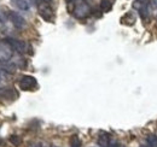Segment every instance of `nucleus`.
I'll return each instance as SVG.
<instances>
[{"instance_id":"nucleus-8","label":"nucleus","mask_w":157,"mask_h":147,"mask_svg":"<svg viewBox=\"0 0 157 147\" xmlns=\"http://www.w3.org/2000/svg\"><path fill=\"white\" fill-rule=\"evenodd\" d=\"M110 144V138L106 133H101L98 138V145L100 147H109Z\"/></svg>"},{"instance_id":"nucleus-13","label":"nucleus","mask_w":157,"mask_h":147,"mask_svg":"<svg viewBox=\"0 0 157 147\" xmlns=\"http://www.w3.org/2000/svg\"><path fill=\"white\" fill-rule=\"evenodd\" d=\"M146 5H147V7L151 10V9H156L157 7V0H149L147 2H146Z\"/></svg>"},{"instance_id":"nucleus-16","label":"nucleus","mask_w":157,"mask_h":147,"mask_svg":"<svg viewBox=\"0 0 157 147\" xmlns=\"http://www.w3.org/2000/svg\"><path fill=\"white\" fill-rule=\"evenodd\" d=\"M32 147H41L40 145H34V146H32Z\"/></svg>"},{"instance_id":"nucleus-9","label":"nucleus","mask_w":157,"mask_h":147,"mask_svg":"<svg viewBox=\"0 0 157 147\" xmlns=\"http://www.w3.org/2000/svg\"><path fill=\"white\" fill-rule=\"evenodd\" d=\"M1 66H2L4 71H6V73H9V74H13L16 71V66H15L12 63L4 62V63H1Z\"/></svg>"},{"instance_id":"nucleus-12","label":"nucleus","mask_w":157,"mask_h":147,"mask_svg":"<svg viewBox=\"0 0 157 147\" xmlns=\"http://www.w3.org/2000/svg\"><path fill=\"white\" fill-rule=\"evenodd\" d=\"M146 141H147V145H149V146L157 147V136L155 135V134L149 135L147 139H146Z\"/></svg>"},{"instance_id":"nucleus-5","label":"nucleus","mask_w":157,"mask_h":147,"mask_svg":"<svg viewBox=\"0 0 157 147\" xmlns=\"http://www.w3.org/2000/svg\"><path fill=\"white\" fill-rule=\"evenodd\" d=\"M7 17L10 19V22L13 24V27H16V28H23L24 25H25V19L23 18L21 15H18L17 12H9L7 13Z\"/></svg>"},{"instance_id":"nucleus-10","label":"nucleus","mask_w":157,"mask_h":147,"mask_svg":"<svg viewBox=\"0 0 157 147\" xmlns=\"http://www.w3.org/2000/svg\"><path fill=\"white\" fill-rule=\"evenodd\" d=\"M113 7V0H100V9L104 12L110 11Z\"/></svg>"},{"instance_id":"nucleus-15","label":"nucleus","mask_w":157,"mask_h":147,"mask_svg":"<svg viewBox=\"0 0 157 147\" xmlns=\"http://www.w3.org/2000/svg\"><path fill=\"white\" fill-rule=\"evenodd\" d=\"M1 81H2V75H1V71H0V83H1Z\"/></svg>"},{"instance_id":"nucleus-7","label":"nucleus","mask_w":157,"mask_h":147,"mask_svg":"<svg viewBox=\"0 0 157 147\" xmlns=\"http://www.w3.org/2000/svg\"><path fill=\"white\" fill-rule=\"evenodd\" d=\"M11 4L21 11H28L30 9V4L28 0H11Z\"/></svg>"},{"instance_id":"nucleus-6","label":"nucleus","mask_w":157,"mask_h":147,"mask_svg":"<svg viewBox=\"0 0 157 147\" xmlns=\"http://www.w3.org/2000/svg\"><path fill=\"white\" fill-rule=\"evenodd\" d=\"M12 55V50L6 42H0V62H9Z\"/></svg>"},{"instance_id":"nucleus-1","label":"nucleus","mask_w":157,"mask_h":147,"mask_svg":"<svg viewBox=\"0 0 157 147\" xmlns=\"http://www.w3.org/2000/svg\"><path fill=\"white\" fill-rule=\"evenodd\" d=\"M73 15L78 19L87 18L91 15V7L83 0H75L74 9H73Z\"/></svg>"},{"instance_id":"nucleus-11","label":"nucleus","mask_w":157,"mask_h":147,"mask_svg":"<svg viewBox=\"0 0 157 147\" xmlns=\"http://www.w3.org/2000/svg\"><path fill=\"white\" fill-rule=\"evenodd\" d=\"M69 144H70V147H82V142H81V140H80L78 135H73L70 138Z\"/></svg>"},{"instance_id":"nucleus-14","label":"nucleus","mask_w":157,"mask_h":147,"mask_svg":"<svg viewBox=\"0 0 157 147\" xmlns=\"http://www.w3.org/2000/svg\"><path fill=\"white\" fill-rule=\"evenodd\" d=\"M140 147H151V146H149L147 144H145V145H140Z\"/></svg>"},{"instance_id":"nucleus-4","label":"nucleus","mask_w":157,"mask_h":147,"mask_svg":"<svg viewBox=\"0 0 157 147\" xmlns=\"http://www.w3.org/2000/svg\"><path fill=\"white\" fill-rule=\"evenodd\" d=\"M5 42L11 47V50L18 52V53H24L27 51V43L22 40H17L13 37H7L5 40Z\"/></svg>"},{"instance_id":"nucleus-17","label":"nucleus","mask_w":157,"mask_h":147,"mask_svg":"<svg viewBox=\"0 0 157 147\" xmlns=\"http://www.w3.org/2000/svg\"><path fill=\"white\" fill-rule=\"evenodd\" d=\"M68 1H74V0H68Z\"/></svg>"},{"instance_id":"nucleus-2","label":"nucleus","mask_w":157,"mask_h":147,"mask_svg":"<svg viewBox=\"0 0 157 147\" xmlns=\"http://www.w3.org/2000/svg\"><path fill=\"white\" fill-rule=\"evenodd\" d=\"M38 11H39V15L42 17V19H45L46 22H53L55 21V12H53V10L48 2L40 1L38 4Z\"/></svg>"},{"instance_id":"nucleus-3","label":"nucleus","mask_w":157,"mask_h":147,"mask_svg":"<svg viewBox=\"0 0 157 147\" xmlns=\"http://www.w3.org/2000/svg\"><path fill=\"white\" fill-rule=\"evenodd\" d=\"M18 86L22 91H33L34 88H36L38 81L30 75H23L18 81Z\"/></svg>"}]
</instances>
